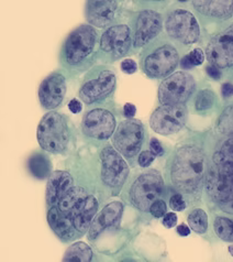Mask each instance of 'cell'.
Masks as SVG:
<instances>
[{"instance_id":"obj_1","label":"cell","mask_w":233,"mask_h":262,"mask_svg":"<svg viewBox=\"0 0 233 262\" xmlns=\"http://www.w3.org/2000/svg\"><path fill=\"white\" fill-rule=\"evenodd\" d=\"M206 174L205 155L196 145H184L177 150L172 165V181L185 193L197 192Z\"/></svg>"},{"instance_id":"obj_2","label":"cell","mask_w":233,"mask_h":262,"mask_svg":"<svg viewBox=\"0 0 233 262\" xmlns=\"http://www.w3.org/2000/svg\"><path fill=\"white\" fill-rule=\"evenodd\" d=\"M206 187L215 203L233 213V162H215L209 169Z\"/></svg>"},{"instance_id":"obj_3","label":"cell","mask_w":233,"mask_h":262,"mask_svg":"<svg viewBox=\"0 0 233 262\" xmlns=\"http://www.w3.org/2000/svg\"><path fill=\"white\" fill-rule=\"evenodd\" d=\"M36 135L41 148L51 154H61L66 150L69 142L66 119L56 112H50L42 118Z\"/></svg>"},{"instance_id":"obj_4","label":"cell","mask_w":233,"mask_h":262,"mask_svg":"<svg viewBox=\"0 0 233 262\" xmlns=\"http://www.w3.org/2000/svg\"><path fill=\"white\" fill-rule=\"evenodd\" d=\"M164 193V181L161 173L150 170L135 180L131 188V200L142 212H150L153 203Z\"/></svg>"},{"instance_id":"obj_5","label":"cell","mask_w":233,"mask_h":262,"mask_svg":"<svg viewBox=\"0 0 233 262\" xmlns=\"http://www.w3.org/2000/svg\"><path fill=\"white\" fill-rule=\"evenodd\" d=\"M196 89L195 79L184 72L174 73L159 85L158 100L163 105H183Z\"/></svg>"},{"instance_id":"obj_6","label":"cell","mask_w":233,"mask_h":262,"mask_svg":"<svg viewBox=\"0 0 233 262\" xmlns=\"http://www.w3.org/2000/svg\"><path fill=\"white\" fill-rule=\"evenodd\" d=\"M97 33L91 26H81L72 31L64 46L65 60L71 65L83 62L95 48Z\"/></svg>"},{"instance_id":"obj_7","label":"cell","mask_w":233,"mask_h":262,"mask_svg":"<svg viewBox=\"0 0 233 262\" xmlns=\"http://www.w3.org/2000/svg\"><path fill=\"white\" fill-rule=\"evenodd\" d=\"M188 111L183 105H163L153 113L150 125L156 134L167 136L176 134L186 125Z\"/></svg>"},{"instance_id":"obj_8","label":"cell","mask_w":233,"mask_h":262,"mask_svg":"<svg viewBox=\"0 0 233 262\" xmlns=\"http://www.w3.org/2000/svg\"><path fill=\"white\" fill-rule=\"evenodd\" d=\"M166 31L173 39L184 45H193L199 39L200 28L194 14L186 10H175L166 20Z\"/></svg>"},{"instance_id":"obj_9","label":"cell","mask_w":233,"mask_h":262,"mask_svg":"<svg viewBox=\"0 0 233 262\" xmlns=\"http://www.w3.org/2000/svg\"><path fill=\"white\" fill-rule=\"evenodd\" d=\"M101 179L104 183L113 188L121 187L129 176V166L118 150L107 145L100 154Z\"/></svg>"},{"instance_id":"obj_10","label":"cell","mask_w":233,"mask_h":262,"mask_svg":"<svg viewBox=\"0 0 233 262\" xmlns=\"http://www.w3.org/2000/svg\"><path fill=\"white\" fill-rule=\"evenodd\" d=\"M144 129L136 119H128L120 122L114 133L113 143L115 149L126 158H133L141 150Z\"/></svg>"},{"instance_id":"obj_11","label":"cell","mask_w":233,"mask_h":262,"mask_svg":"<svg viewBox=\"0 0 233 262\" xmlns=\"http://www.w3.org/2000/svg\"><path fill=\"white\" fill-rule=\"evenodd\" d=\"M206 56L208 62L218 69L233 67V25L210 40Z\"/></svg>"},{"instance_id":"obj_12","label":"cell","mask_w":233,"mask_h":262,"mask_svg":"<svg viewBox=\"0 0 233 262\" xmlns=\"http://www.w3.org/2000/svg\"><path fill=\"white\" fill-rule=\"evenodd\" d=\"M179 62L176 49L172 46H164L155 50L144 61V71L151 77H164L169 75Z\"/></svg>"},{"instance_id":"obj_13","label":"cell","mask_w":233,"mask_h":262,"mask_svg":"<svg viewBox=\"0 0 233 262\" xmlns=\"http://www.w3.org/2000/svg\"><path fill=\"white\" fill-rule=\"evenodd\" d=\"M82 128L86 136L98 140H105L113 134L115 119L113 115L106 109H94L86 114Z\"/></svg>"},{"instance_id":"obj_14","label":"cell","mask_w":233,"mask_h":262,"mask_svg":"<svg viewBox=\"0 0 233 262\" xmlns=\"http://www.w3.org/2000/svg\"><path fill=\"white\" fill-rule=\"evenodd\" d=\"M100 48L114 57L126 55L131 48V30L126 25L113 26L101 36Z\"/></svg>"},{"instance_id":"obj_15","label":"cell","mask_w":233,"mask_h":262,"mask_svg":"<svg viewBox=\"0 0 233 262\" xmlns=\"http://www.w3.org/2000/svg\"><path fill=\"white\" fill-rule=\"evenodd\" d=\"M115 86V75L110 71L101 72L97 78L91 79L83 85L79 91V98L85 104L90 105L106 98Z\"/></svg>"},{"instance_id":"obj_16","label":"cell","mask_w":233,"mask_h":262,"mask_svg":"<svg viewBox=\"0 0 233 262\" xmlns=\"http://www.w3.org/2000/svg\"><path fill=\"white\" fill-rule=\"evenodd\" d=\"M161 14L153 10L142 11L136 21L135 33L133 38L134 47L141 48L153 40L162 30Z\"/></svg>"},{"instance_id":"obj_17","label":"cell","mask_w":233,"mask_h":262,"mask_svg":"<svg viewBox=\"0 0 233 262\" xmlns=\"http://www.w3.org/2000/svg\"><path fill=\"white\" fill-rule=\"evenodd\" d=\"M66 94V82L60 73H53L42 82L39 89V99L45 109H54L61 105Z\"/></svg>"},{"instance_id":"obj_18","label":"cell","mask_w":233,"mask_h":262,"mask_svg":"<svg viewBox=\"0 0 233 262\" xmlns=\"http://www.w3.org/2000/svg\"><path fill=\"white\" fill-rule=\"evenodd\" d=\"M116 8L115 2H88L86 4L87 20L97 28L107 27L113 21Z\"/></svg>"},{"instance_id":"obj_19","label":"cell","mask_w":233,"mask_h":262,"mask_svg":"<svg viewBox=\"0 0 233 262\" xmlns=\"http://www.w3.org/2000/svg\"><path fill=\"white\" fill-rule=\"evenodd\" d=\"M123 210L121 202H111L106 205L103 210L94 218L89 227V239H96L101 232L119 220Z\"/></svg>"},{"instance_id":"obj_20","label":"cell","mask_w":233,"mask_h":262,"mask_svg":"<svg viewBox=\"0 0 233 262\" xmlns=\"http://www.w3.org/2000/svg\"><path fill=\"white\" fill-rule=\"evenodd\" d=\"M97 210L98 202L96 198L92 195H88L86 200L82 204H79L69 214V218L72 220L75 229L81 232V234H85L89 229Z\"/></svg>"},{"instance_id":"obj_21","label":"cell","mask_w":233,"mask_h":262,"mask_svg":"<svg viewBox=\"0 0 233 262\" xmlns=\"http://www.w3.org/2000/svg\"><path fill=\"white\" fill-rule=\"evenodd\" d=\"M73 187V178L66 171H55L51 174L48 184L45 198L49 205L60 202L64 194Z\"/></svg>"},{"instance_id":"obj_22","label":"cell","mask_w":233,"mask_h":262,"mask_svg":"<svg viewBox=\"0 0 233 262\" xmlns=\"http://www.w3.org/2000/svg\"><path fill=\"white\" fill-rule=\"evenodd\" d=\"M48 222L50 227L55 232L56 236L63 240H71L74 238L75 227L69 216L61 212L58 206H53L48 213Z\"/></svg>"},{"instance_id":"obj_23","label":"cell","mask_w":233,"mask_h":262,"mask_svg":"<svg viewBox=\"0 0 233 262\" xmlns=\"http://www.w3.org/2000/svg\"><path fill=\"white\" fill-rule=\"evenodd\" d=\"M193 5L196 10L206 14V16L219 18V19H228L232 16L233 12V2L232 0H218V2H201V0H196L193 2Z\"/></svg>"},{"instance_id":"obj_24","label":"cell","mask_w":233,"mask_h":262,"mask_svg":"<svg viewBox=\"0 0 233 262\" xmlns=\"http://www.w3.org/2000/svg\"><path fill=\"white\" fill-rule=\"evenodd\" d=\"M87 196L88 195H87L85 188L79 186H73L71 190L64 194L63 198L58 202V208L61 209L63 214L69 216L73 210L86 200Z\"/></svg>"},{"instance_id":"obj_25","label":"cell","mask_w":233,"mask_h":262,"mask_svg":"<svg viewBox=\"0 0 233 262\" xmlns=\"http://www.w3.org/2000/svg\"><path fill=\"white\" fill-rule=\"evenodd\" d=\"M28 167L32 176L39 180L50 178L51 174H52L51 173V170H52L51 161L45 156L41 154H35L29 158Z\"/></svg>"},{"instance_id":"obj_26","label":"cell","mask_w":233,"mask_h":262,"mask_svg":"<svg viewBox=\"0 0 233 262\" xmlns=\"http://www.w3.org/2000/svg\"><path fill=\"white\" fill-rule=\"evenodd\" d=\"M92 259V251L90 247L83 243L78 242L73 244L65 252L63 261L68 262H89Z\"/></svg>"},{"instance_id":"obj_27","label":"cell","mask_w":233,"mask_h":262,"mask_svg":"<svg viewBox=\"0 0 233 262\" xmlns=\"http://www.w3.org/2000/svg\"><path fill=\"white\" fill-rule=\"evenodd\" d=\"M188 225L196 234H205L208 229V215L205 210L196 208L188 216Z\"/></svg>"},{"instance_id":"obj_28","label":"cell","mask_w":233,"mask_h":262,"mask_svg":"<svg viewBox=\"0 0 233 262\" xmlns=\"http://www.w3.org/2000/svg\"><path fill=\"white\" fill-rule=\"evenodd\" d=\"M217 236L224 242H233V222L225 217H217L214 223Z\"/></svg>"},{"instance_id":"obj_29","label":"cell","mask_w":233,"mask_h":262,"mask_svg":"<svg viewBox=\"0 0 233 262\" xmlns=\"http://www.w3.org/2000/svg\"><path fill=\"white\" fill-rule=\"evenodd\" d=\"M218 130L223 135L233 137V105L224 109L217 123Z\"/></svg>"},{"instance_id":"obj_30","label":"cell","mask_w":233,"mask_h":262,"mask_svg":"<svg viewBox=\"0 0 233 262\" xmlns=\"http://www.w3.org/2000/svg\"><path fill=\"white\" fill-rule=\"evenodd\" d=\"M216 100L215 93L210 90H203L199 92V94L196 97V103L195 107L197 111H207L214 106Z\"/></svg>"},{"instance_id":"obj_31","label":"cell","mask_w":233,"mask_h":262,"mask_svg":"<svg viewBox=\"0 0 233 262\" xmlns=\"http://www.w3.org/2000/svg\"><path fill=\"white\" fill-rule=\"evenodd\" d=\"M220 161H225V162H233V137H231L230 139L225 141L221 150L214 156V162H220Z\"/></svg>"},{"instance_id":"obj_32","label":"cell","mask_w":233,"mask_h":262,"mask_svg":"<svg viewBox=\"0 0 233 262\" xmlns=\"http://www.w3.org/2000/svg\"><path fill=\"white\" fill-rule=\"evenodd\" d=\"M150 212L154 217H163L166 213V204L162 200H157L152 204L150 207Z\"/></svg>"},{"instance_id":"obj_33","label":"cell","mask_w":233,"mask_h":262,"mask_svg":"<svg viewBox=\"0 0 233 262\" xmlns=\"http://www.w3.org/2000/svg\"><path fill=\"white\" fill-rule=\"evenodd\" d=\"M170 207L173 210H177V212H183L186 208V203L180 194L173 195L170 200Z\"/></svg>"},{"instance_id":"obj_34","label":"cell","mask_w":233,"mask_h":262,"mask_svg":"<svg viewBox=\"0 0 233 262\" xmlns=\"http://www.w3.org/2000/svg\"><path fill=\"white\" fill-rule=\"evenodd\" d=\"M155 160V155L152 151H143L139 156V164L142 167L149 166Z\"/></svg>"},{"instance_id":"obj_35","label":"cell","mask_w":233,"mask_h":262,"mask_svg":"<svg viewBox=\"0 0 233 262\" xmlns=\"http://www.w3.org/2000/svg\"><path fill=\"white\" fill-rule=\"evenodd\" d=\"M189 59H191L192 63L194 67H197V65H201L203 63V60H205V55H203L202 51L200 49H195L191 54H188Z\"/></svg>"},{"instance_id":"obj_36","label":"cell","mask_w":233,"mask_h":262,"mask_svg":"<svg viewBox=\"0 0 233 262\" xmlns=\"http://www.w3.org/2000/svg\"><path fill=\"white\" fill-rule=\"evenodd\" d=\"M121 70L125 73H127V74H133V73H135L137 70V64L133 60L127 59L125 61H122Z\"/></svg>"},{"instance_id":"obj_37","label":"cell","mask_w":233,"mask_h":262,"mask_svg":"<svg viewBox=\"0 0 233 262\" xmlns=\"http://www.w3.org/2000/svg\"><path fill=\"white\" fill-rule=\"evenodd\" d=\"M177 224V215L175 213H167L163 218V225L167 228H173Z\"/></svg>"},{"instance_id":"obj_38","label":"cell","mask_w":233,"mask_h":262,"mask_svg":"<svg viewBox=\"0 0 233 262\" xmlns=\"http://www.w3.org/2000/svg\"><path fill=\"white\" fill-rule=\"evenodd\" d=\"M150 148H151V151L153 152V154L155 155V157L162 156L164 154V149L162 147V144L159 143V141L157 139H155V138H153V139L151 140Z\"/></svg>"},{"instance_id":"obj_39","label":"cell","mask_w":233,"mask_h":262,"mask_svg":"<svg viewBox=\"0 0 233 262\" xmlns=\"http://www.w3.org/2000/svg\"><path fill=\"white\" fill-rule=\"evenodd\" d=\"M68 108H69V111H71L73 114H78V113L82 112L83 106H82L81 101H79V100L76 99V98H74V99H72V100L69 101Z\"/></svg>"},{"instance_id":"obj_40","label":"cell","mask_w":233,"mask_h":262,"mask_svg":"<svg viewBox=\"0 0 233 262\" xmlns=\"http://www.w3.org/2000/svg\"><path fill=\"white\" fill-rule=\"evenodd\" d=\"M123 113H125V116L127 118H132L134 117V115L136 113V108L133 104H126L125 108H123Z\"/></svg>"},{"instance_id":"obj_41","label":"cell","mask_w":233,"mask_h":262,"mask_svg":"<svg viewBox=\"0 0 233 262\" xmlns=\"http://www.w3.org/2000/svg\"><path fill=\"white\" fill-rule=\"evenodd\" d=\"M207 73H208V75L213 78V79H220L221 78V72H220V70L218 69V68H216V67H213V65H211V67H209V68H207Z\"/></svg>"},{"instance_id":"obj_42","label":"cell","mask_w":233,"mask_h":262,"mask_svg":"<svg viewBox=\"0 0 233 262\" xmlns=\"http://www.w3.org/2000/svg\"><path fill=\"white\" fill-rule=\"evenodd\" d=\"M233 95V85L227 83L222 85V96L224 98H229Z\"/></svg>"},{"instance_id":"obj_43","label":"cell","mask_w":233,"mask_h":262,"mask_svg":"<svg viewBox=\"0 0 233 262\" xmlns=\"http://www.w3.org/2000/svg\"><path fill=\"white\" fill-rule=\"evenodd\" d=\"M177 232L181 237H187L191 234V227H188L185 224H181L177 227Z\"/></svg>"},{"instance_id":"obj_44","label":"cell","mask_w":233,"mask_h":262,"mask_svg":"<svg viewBox=\"0 0 233 262\" xmlns=\"http://www.w3.org/2000/svg\"><path fill=\"white\" fill-rule=\"evenodd\" d=\"M181 67H183L184 70H191L194 68V65L191 61V59H189V56L186 55L183 60H181Z\"/></svg>"},{"instance_id":"obj_45","label":"cell","mask_w":233,"mask_h":262,"mask_svg":"<svg viewBox=\"0 0 233 262\" xmlns=\"http://www.w3.org/2000/svg\"><path fill=\"white\" fill-rule=\"evenodd\" d=\"M229 252H230L231 256L233 257V246H230V247H229Z\"/></svg>"}]
</instances>
